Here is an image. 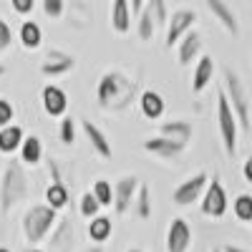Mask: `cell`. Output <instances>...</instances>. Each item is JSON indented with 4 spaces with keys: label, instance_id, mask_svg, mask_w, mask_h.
Instances as JSON below:
<instances>
[{
    "label": "cell",
    "instance_id": "obj_1",
    "mask_svg": "<svg viewBox=\"0 0 252 252\" xmlns=\"http://www.w3.org/2000/svg\"><path fill=\"white\" fill-rule=\"evenodd\" d=\"M139 81L126 76L124 71H106L96 83V101L103 111L121 114L136 101Z\"/></svg>",
    "mask_w": 252,
    "mask_h": 252
},
{
    "label": "cell",
    "instance_id": "obj_2",
    "mask_svg": "<svg viewBox=\"0 0 252 252\" xmlns=\"http://www.w3.org/2000/svg\"><path fill=\"white\" fill-rule=\"evenodd\" d=\"M28 197H31V182L26 174V166L18 159H10L3 166V177H0V215L8 217Z\"/></svg>",
    "mask_w": 252,
    "mask_h": 252
},
{
    "label": "cell",
    "instance_id": "obj_3",
    "mask_svg": "<svg viewBox=\"0 0 252 252\" xmlns=\"http://www.w3.org/2000/svg\"><path fill=\"white\" fill-rule=\"evenodd\" d=\"M58 220V212H53L46 204H31L23 215V222H20V229H23L26 242H31V247H38V242H43L51 229Z\"/></svg>",
    "mask_w": 252,
    "mask_h": 252
},
{
    "label": "cell",
    "instance_id": "obj_4",
    "mask_svg": "<svg viewBox=\"0 0 252 252\" xmlns=\"http://www.w3.org/2000/svg\"><path fill=\"white\" fill-rule=\"evenodd\" d=\"M229 109L235 114V121H237V129L242 131H250V96H247V89L242 78L232 71V68H224V89H222Z\"/></svg>",
    "mask_w": 252,
    "mask_h": 252
},
{
    "label": "cell",
    "instance_id": "obj_5",
    "mask_svg": "<svg viewBox=\"0 0 252 252\" xmlns=\"http://www.w3.org/2000/svg\"><path fill=\"white\" fill-rule=\"evenodd\" d=\"M217 121H220V136H222L227 157H237V131L240 129H237L235 114H232V109H229L222 89L217 91Z\"/></svg>",
    "mask_w": 252,
    "mask_h": 252
},
{
    "label": "cell",
    "instance_id": "obj_6",
    "mask_svg": "<svg viewBox=\"0 0 252 252\" xmlns=\"http://www.w3.org/2000/svg\"><path fill=\"white\" fill-rule=\"evenodd\" d=\"M227 207H229V199H227V192L222 187V179L220 174L212 177V182H207L204 187V194L199 199V209L204 217H212V220H220L227 215Z\"/></svg>",
    "mask_w": 252,
    "mask_h": 252
},
{
    "label": "cell",
    "instance_id": "obj_7",
    "mask_svg": "<svg viewBox=\"0 0 252 252\" xmlns=\"http://www.w3.org/2000/svg\"><path fill=\"white\" fill-rule=\"evenodd\" d=\"M194 23H197V10H192V8H177L169 15V20H166V40H164V46L166 48L177 46L189 31H194Z\"/></svg>",
    "mask_w": 252,
    "mask_h": 252
},
{
    "label": "cell",
    "instance_id": "obj_8",
    "mask_svg": "<svg viewBox=\"0 0 252 252\" xmlns=\"http://www.w3.org/2000/svg\"><path fill=\"white\" fill-rule=\"evenodd\" d=\"M207 182H209L207 172H197V174H192V177L184 179V182L174 189V192H172V202H174L177 207H189V204L199 202L202 194H204Z\"/></svg>",
    "mask_w": 252,
    "mask_h": 252
},
{
    "label": "cell",
    "instance_id": "obj_9",
    "mask_svg": "<svg viewBox=\"0 0 252 252\" xmlns=\"http://www.w3.org/2000/svg\"><path fill=\"white\" fill-rule=\"evenodd\" d=\"M73 68H76V56L73 53H66V51H58V48H51L46 53V61L40 63V73H43L46 78L66 76Z\"/></svg>",
    "mask_w": 252,
    "mask_h": 252
},
{
    "label": "cell",
    "instance_id": "obj_10",
    "mask_svg": "<svg viewBox=\"0 0 252 252\" xmlns=\"http://www.w3.org/2000/svg\"><path fill=\"white\" fill-rule=\"evenodd\" d=\"M192 247V227L184 217H174L166 229V252H187Z\"/></svg>",
    "mask_w": 252,
    "mask_h": 252
},
{
    "label": "cell",
    "instance_id": "obj_11",
    "mask_svg": "<svg viewBox=\"0 0 252 252\" xmlns=\"http://www.w3.org/2000/svg\"><path fill=\"white\" fill-rule=\"evenodd\" d=\"M136 189H139V177L134 174H124L116 187L111 189L114 192V209H116V215H126L131 209V202H134V194H136Z\"/></svg>",
    "mask_w": 252,
    "mask_h": 252
},
{
    "label": "cell",
    "instance_id": "obj_12",
    "mask_svg": "<svg viewBox=\"0 0 252 252\" xmlns=\"http://www.w3.org/2000/svg\"><path fill=\"white\" fill-rule=\"evenodd\" d=\"M76 242V229H73V220L71 217H58L53 229H51V252H71Z\"/></svg>",
    "mask_w": 252,
    "mask_h": 252
},
{
    "label": "cell",
    "instance_id": "obj_13",
    "mask_svg": "<svg viewBox=\"0 0 252 252\" xmlns=\"http://www.w3.org/2000/svg\"><path fill=\"white\" fill-rule=\"evenodd\" d=\"M40 101H43V111L51 119H63L66 111H68V96H66V91H63L61 86H53V83L43 86V91H40Z\"/></svg>",
    "mask_w": 252,
    "mask_h": 252
},
{
    "label": "cell",
    "instance_id": "obj_14",
    "mask_svg": "<svg viewBox=\"0 0 252 252\" xmlns=\"http://www.w3.org/2000/svg\"><path fill=\"white\" fill-rule=\"evenodd\" d=\"M141 146H144V152H149V154H154L159 159H166V161H177L184 154V149H187V146H182V144H177L172 139H164V136H152V139H146Z\"/></svg>",
    "mask_w": 252,
    "mask_h": 252
},
{
    "label": "cell",
    "instance_id": "obj_15",
    "mask_svg": "<svg viewBox=\"0 0 252 252\" xmlns=\"http://www.w3.org/2000/svg\"><path fill=\"white\" fill-rule=\"evenodd\" d=\"M78 124H81V129H83V134H86V139H89V144H91V149L101 157V159H111V141H109V136L103 134L98 126L94 124V121H89V119H76Z\"/></svg>",
    "mask_w": 252,
    "mask_h": 252
},
{
    "label": "cell",
    "instance_id": "obj_16",
    "mask_svg": "<svg viewBox=\"0 0 252 252\" xmlns=\"http://www.w3.org/2000/svg\"><path fill=\"white\" fill-rule=\"evenodd\" d=\"M192 134H194V126H192V121H187V119L164 121V124L159 126V136L172 139V141H177V144H182V146H187V144H189Z\"/></svg>",
    "mask_w": 252,
    "mask_h": 252
},
{
    "label": "cell",
    "instance_id": "obj_17",
    "mask_svg": "<svg viewBox=\"0 0 252 252\" xmlns=\"http://www.w3.org/2000/svg\"><path fill=\"white\" fill-rule=\"evenodd\" d=\"M139 109H141V116H144V119L157 121V119H161L164 111H166V101H164V96H161L159 91L146 89V91H141V96H139Z\"/></svg>",
    "mask_w": 252,
    "mask_h": 252
},
{
    "label": "cell",
    "instance_id": "obj_18",
    "mask_svg": "<svg viewBox=\"0 0 252 252\" xmlns=\"http://www.w3.org/2000/svg\"><path fill=\"white\" fill-rule=\"evenodd\" d=\"M207 8H209V13H212V15L220 20V26H222L229 35H237V33H240L237 13L232 10V5L222 3V0H207Z\"/></svg>",
    "mask_w": 252,
    "mask_h": 252
},
{
    "label": "cell",
    "instance_id": "obj_19",
    "mask_svg": "<svg viewBox=\"0 0 252 252\" xmlns=\"http://www.w3.org/2000/svg\"><path fill=\"white\" fill-rule=\"evenodd\" d=\"M212 76H215V58L212 56H202L194 66V73H192V91L194 94H202L209 83H212Z\"/></svg>",
    "mask_w": 252,
    "mask_h": 252
},
{
    "label": "cell",
    "instance_id": "obj_20",
    "mask_svg": "<svg viewBox=\"0 0 252 252\" xmlns=\"http://www.w3.org/2000/svg\"><path fill=\"white\" fill-rule=\"evenodd\" d=\"M20 164L23 166H38L40 164V159H43V141H40V136H35V134H31V136H26L23 139V144H20Z\"/></svg>",
    "mask_w": 252,
    "mask_h": 252
},
{
    "label": "cell",
    "instance_id": "obj_21",
    "mask_svg": "<svg viewBox=\"0 0 252 252\" xmlns=\"http://www.w3.org/2000/svg\"><path fill=\"white\" fill-rule=\"evenodd\" d=\"M177 46H179V66H189L192 61H197L202 51V35L197 31H189Z\"/></svg>",
    "mask_w": 252,
    "mask_h": 252
},
{
    "label": "cell",
    "instance_id": "obj_22",
    "mask_svg": "<svg viewBox=\"0 0 252 252\" xmlns=\"http://www.w3.org/2000/svg\"><path fill=\"white\" fill-rule=\"evenodd\" d=\"M18 40L26 51H35V48H40L43 31H40V26L35 23V20H23V23H20V31H18Z\"/></svg>",
    "mask_w": 252,
    "mask_h": 252
},
{
    "label": "cell",
    "instance_id": "obj_23",
    "mask_svg": "<svg viewBox=\"0 0 252 252\" xmlns=\"http://www.w3.org/2000/svg\"><path fill=\"white\" fill-rule=\"evenodd\" d=\"M26 134L20 129L18 124H10L5 129H0V154H13L20 149V144H23Z\"/></svg>",
    "mask_w": 252,
    "mask_h": 252
},
{
    "label": "cell",
    "instance_id": "obj_24",
    "mask_svg": "<svg viewBox=\"0 0 252 252\" xmlns=\"http://www.w3.org/2000/svg\"><path fill=\"white\" fill-rule=\"evenodd\" d=\"M111 28L119 35H126L131 31V13H129V3L126 0H116L111 8Z\"/></svg>",
    "mask_w": 252,
    "mask_h": 252
},
{
    "label": "cell",
    "instance_id": "obj_25",
    "mask_svg": "<svg viewBox=\"0 0 252 252\" xmlns=\"http://www.w3.org/2000/svg\"><path fill=\"white\" fill-rule=\"evenodd\" d=\"M111 232H114V224H111V220H109L106 215H98V217L89 220V237H91L96 245L106 242V240L111 237Z\"/></svg>",
    "mask_w": 252,
    "mask_h": 252
},
{
    "label": "cell",
    "instance_id": "obj_26",
    "mask_svg": "<svg viewBox=\"0 0 252 252\" xmlns=\"http://www.w3.org/2000/svg\"><path fill=\"white\" fill-rule=\"evenodd\" d=\"M131 209H134V215L139 220H149L152 217V192H149V187L141 184V182H139V189H136V194H134Z\"/></svg>",
    "mask_w": 252,
    "mask_h": 252
},
{
    "label": "cell",
    "instance_id": "obj_27",
    "mask_svg": "<svg viewBox=\"0 0 252 252\" xmlns=\"http://www.w3.org/2000/svg\"><path fill=\"white\" fill-rule=\"evenodd\" d=\"M71 194H68V187L66 184H48L46 187V207H51L53 212H58V209H63L68 204Z\"/></svg>",
    "mask_w": 252,
    "mask_h": 252
},
{
    "label": "cell",
    "instance_id": "obj_28",
    "mask_svg": "<svg viewBox=\"0 0 252 252\" xmlns=\"http://www.w3.org/2000/svg\"><path fill=\"white\" fill-rule=\"evenodd\" d=\"M91 194H94V199L98 202V207H111V202H114L111 182H106V179H96V182H94V189H91Z\"/></svg>",
    "mask_w": 252,
    "mask_h": 252
},
{
    "label": "cell",
    "instance_id": "obj_29",
    "mask_svg": "<svg viewBox=\"0 0 252 252\" xmlns=\"http://www.w3.org/2000/svg\"><path fill=\"white\" fill-rule=\"evenodd\" d=\"M232 215L240 220V222H250L252 220V197L247 192L237 194V199L232 202Z\"/></svg>",
    "mask_w": 252,
    "mask_h": 252
},
{
    "label": "cell",
    "instance_id": "obj_30",
    "mask_svg": "<svg viewBox=\"0 0 252 252\" xmlns=\"http://www.w3.org/2000/svg\"><path fill=\"white\" fill-rule=\"evenodd\" d=\"M136 33L141 40H152L154 33H157V26H154V20L149 15V10H146V3H144V10L139 13V23H136Z\"/></svg>",
    "mask_w": 252,
    "mask_h": 252
},
{
    "label": "cell",
    "instance_id": "obj_31",
    "mask_svg": "<svg viewBox=\"0 0 252 252\" xmlns=\"http://www.w3.org/2000/svg\"><path fill=\"white\" fill-rule=\"evenodd\" d=\"M58 139H61V144H66V146L76 144V119L73 116H63L61 119V124H58Z\"/></svg>",
    "mask_w": 252,
    "mask_h": 252
},
{
    "label": "cell",
    "instance_id": "obj_32",
    "mask_svg": "<svg viewBox=\"0 0 252 252\" xmlns=\"http://www.w3.org/2000/svg\"><path fill=\"white\" fill-rule=\"evenodd\" d=\"M146 10H149V15H152L157 28L166 26V20H169V10H166L164 0H149V3H146Z\"/></svg>",
    "mask_w": 252,
    "mask_h": 252
},
{
    "label": "cell",
    "instance_id": "obj_33",
    "mask_svg": "<svg viewBox=\"0 0 252 252\" xmlns=\"http://www.w3.org/2000/svg\"><path fill=\"white\" fill-rule=\"evenodd\" d=\"M78 212H81V217H86V220H94V217H98V215H101V207H98V202L94 199V194H91V192H83V194H81Z\"/></svg>",
    "mask_w": 252,
    "mask_h": 252
},
{
    "label": "cell",
    "instance_id": "obj_34",
    "mask_svg": "<svg viewBox=\"0 0 252 252\" xmlns=\"http://www.w3.org/2000/svg\"><path fill=\"white\" fill-rule=\"evenodd\" d=\"M43 13L48 15V18H53V20H58V18H63V13H66V3L63 0H43Z\"/></svg>",
    "mask_w": 252,
    "mask_h": 252
},
{
    "label": "cell",
    "instance_id": "obj_35",
    "mask_svg": "<svg viewBox=\"0 0 252 252\" xmlns=\"http://www.w3.org/2000/svg\"><path fill=\"white\" fill-rule=\"evenodd\" d=\"M15 119V109L13 103L8 98H0V129H5V126H10Z\"/></svg>",
    "mask_w": 252,
    "mask_h": 252
},
{
    "label": "cell",
    "instance_id": "obj_36",
    "mask_svg": "<svg viewBox=\"0 0 252 252\" xmlns=\"http://www.w3.org/2000/svg\"><path fill=\"white\" fill-rule=\"evenodd\" d=\"M10 46H13V28L8 20L0 18V53H5Z\"/></svg>",
    "mask_w": 252,
    "mask_h": 252
},
{
    "label": "cell",
    "instance_id": "obj_37",
    "mask_svg": "<svg viewBox=\"0 0 252 252\" xmlns=\"http://www.w3.org/2000/svg\"><path fill=\"white\" fill-rule=\"evenodd\" d=\"M13 10L18 13V15H26V13H33V8H35V3L33 0H13Z\"/></svg>",
    "mask_w": 252,
    "mask_h": 252
},
{
    "label": "cell",
    "instance_id": "obj_38",
    "mask_svg": "<svg viewBox=\"0 0 252 252\" xmlns=\"http://www.w3.org/2000/svg\"><path fill=\"white\" fill-rule=\"evenodd\" d=\"M242 174H245V182H252V159L242 161Z\"/></svg>",
    "mask_w": 252,
    "mask_h": 252
},
{
    "label": "cell",
    "instance_id": "obj_39",
    "mask_svg": "<svg viewBox=\"0 0 252 252\" xmlns=\"http://www.w3.org/2000/svg\"><path fill=\"white\" fill-rule=\"evenodd\" d=\"M220 252H250V250L237 247V245H222V247H220Z\"/></svg>",
    "mask_w": 252,
    "mask_h": 252
},
{
    "label": "cell",
    "instance_id": "obj_40",
    "mask_svg": "<svg viewBox=\"0 0 252 252\" xmlns=\"http://www.w3.org/2000/svg\"><path fill=\"white\" fill-rule=\"evenodd\" d=\"M144 10V3H141V0H131V5H129V13H141Z\"/></svg>",
    "mask_w": 252,
    "mask_h": 252
},
{
    "label": "cell",
    "instance_id": "obj_41",
    "mask_svg": "<svg viewBox=\"0 0 252 252\" xmlns=\"http://www.w3.org/2000/svg\"><path fill=\"white\" fill-rule=\"evenodd\" d=\"M81 252H103V247L101 245H89V247H83Z\"/></svg>",
    "mask_w": 252,
    "mask_h": 252
},
{
    "label": "cell",
    "instance_id": "obj_42",
    "mask_svg": "<svg viewBox=\"0 0 252 252\" xmlns=\"http://www.w3.org/2000/svg\"><path fill=\"white\" fill-rule=\"evenodd\" d=\"M23 252H46V250H40V247H26Z\"/></svg>",
    "mask_w": 252,
    "mask_h": 252
},
{
    "label": "cell",
    "instance_id": "obj_43",
    "mask_svg": "<svg viewBox=\"0 0 252 252\" xmlns=\"http://www.w3.org/2000/svg\"><path fill=\"white\" fill-rule=\"evenodd\" d=\"M5 73H8V68H5V66H3V63H0V78H3V76H5Z\"/></svg>",
    "mask_w": 252,
    "mask_h": 252
},
{
    "label": "cell",
    "instance_id": "obj_44",
    "mask_svg": "<svg viewBox=\"0 0 252 252\" xmlns=\"http://www.w3.org/2000/svg\"><path fill=\"white\" fill-rule=\"evenodd\" d=\"M126 252H144V250H136V247H131V250H126Z\"/></svg>",
    "mask_w": 252,
    "mask_h": 252
},
{
    "label": "cell",
    "instance_id": "obj_45",
    "mask_svg": "<svg viewBox=\"0 0 252 252\" xmlns=\"http://www.w3.org/2000/svg\"><path fill=\"white\" fill-rule=\"evenodd\" d=\"M0 252H10V250H8V247H0Z\"/></svg>",
    "mask_w": 252,
    "mask_h": 252
},
{
    "label": "cell",
    "instance_id": "obj_46",
    "mask_svg": "<svg viewBox=\"0 0 252 252\" xmlns=\"http://www.w3.org/2000/svg\"><path fill=\"white\" fill-rule=\"evenodd\" d=\"M212 252H220V247H215V250H212Z\"/></svg>",
    "mask_w": 252,
    "mask_h": 252
}]
</instances>
